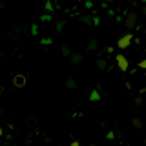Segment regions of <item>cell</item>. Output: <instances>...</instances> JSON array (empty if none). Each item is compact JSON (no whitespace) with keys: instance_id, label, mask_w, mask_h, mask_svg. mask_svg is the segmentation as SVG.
<instances>
[{"instance_id":"obj_1","label":"cell","mask_w":146,"mask_h":146,"mask_svg":"<svg viewBox=\"0 0 146 146\" xmlns=\"http://www.w3.org/2000/svg\"><path fill=\"white\" fill-rule=\"evenodd\" d=\"M131 38H133V35H131V33H126V35H122L121 38L117 40V48H119V49H126V48H130V44H131Z\"/></svg>"},{"instance_id":"obj_9","label":"cell","mask_w":146,"mask_h":146,"mask_svg":"<svg viewBox=\"0 0 146 146\" xmlns=\"http://www.w3.org/2000/svg\"><path fill=\"white\" fill-rule=\"evenodd\" d=\"M139 68H141V70H146V58H144V60H141V62H139Z\"/></svg>"},{"instance_id":"obj_14","label":"cell","mask_w":146,"mask_h":146,"mask_svg":"<svg viewBox=\"0 0 146 146\" xmlns=\"http://www.w3.org/2000/svg\"><path fill=\"white\" fill-rule=\"evenodd\" d=\"M106 137H108V139H113L115 135H113V131H108V133H106Z\"/></svg>"},{"instance_id":"obj_5","label":"cell","mask_w":146,"mask_h":146,"mask_svg":"<svg viewBox=\"0 0 146 146\" xmlns=\"http://www.w3.org/2000/svg\"><path fill=\"white\" fill-rule=\"evenodd\" d=\"M99 99H100V93H99V91H97V90H95V91H91L90 100H99Z\"/></svg>"},{"instance_id":"obj_10","label":"cell","mask_w":146,"mask_h":146,"mask_svg":"<svg viewBox=\"0 0 146 146\" xmlns=\"http://www.w3.org/2000/svg\"><path fill=\"white\" fill-rule=\"evenodd\" d=\"M95 46H97V42H95V40H91V42H90V48H88V49H95Z\"/></svg>"},{"instance_id":"obj_6","label":"cell","mask_w":146,"mask_h":146,"mask_svg":"<svg viewBox=\"0 0 146 146\" xmlns=\"http://www.w3.org/2000/svg\"><path fill=\"white\" fill-rule=\"evenodd\" d=\"M131 124H133L135 128H141V126H143V121H141V119H133V121H131Z\"/></svg>"},{"instance_id":"obj_3","label":"cell","mask_w":146,"mask_h":146,"mask_svg":"<svg viewBox=\"0 0 146 146\" xmlns=\"http://www.w3.org/2000/svg\"><path fill=\"white\" fill-rule=\"evenodd\" d=\"M115 60H117V66H119V70L126 73V71H128V66H130V64H128V58H126L122 53H119L117 57H115Z\"/></svg>"},{"instance_id":"obj_11","label":"cell","mask_w":146,"mask_h":146,"mask_svg":"<svg viewBox=\"0 0 146 146\" xmlns=\"http://www.w3.org/2000/svg\"><path fill=\"white\" fill-rule=\"evenodd\" d=\"M46 9H48V11H51V9H53V6H51V2H46Z\"/></svg>"},{"instance_id":"obj_2","label":"cell","mask_w":146,"mask_h":146,"mask_svg":"<svg viewBox=\"0 0 146 146\" xmlns=\"http://www.w3.org/2000/svg\"><path fill=\"white\" fill-rule=\"evenodd\" d=\"M137 13H128L126 15V20H124V26H126V29H133V27L137 26Z\"/></svg>"},{"instance_id":"obj_13","label":"cell","mask_w":146,"mask_h":146,"mask_svg":"<svg viewBox=\"0 0 146 146\" xmlns=\"http://www.w3.org/2000/svg\"><path fill=\"white\" fill-rule=\"evenodd\" d=\"M99 68H100V70H104V68H106V64H104V60H99Z\"/></svg>"},{"instance_id":"obj_19","label":"cell","mask_w":146,"mask_h":146,"mask_svg":"<svg viewBox=\"0 0 146 146\" xmlns=\"http://www.w3.org/2000/svg\"><path fill=\"white\" fill-rule=\"evenodd\" d=\"M128 2H131V0H128Z\"/></svg>"},{"instance_id":"obj_17","label":"cell","mask_w":146,"mask_h":146,"mask_svg":"<svg viewBox=\"0 0 146 146\" xmlns=\"http://www.w3.org/2000/svg\"><path fill=\"white\" fill-rule=\"evenodd\" d=\"M104 2H113V0H104Z\"/></svg>"},{"instance_id":"obj_12","label":"cell","mask_w":146,"mask_h":146,"mask_svg":"<svg viewBox=\"0 0 146 146\" xmlns=\"http://www.w3.org/2000/svg\"><path fill=\"white\" fill-rule=\"evenodd\" d=\"M62 55H70V49H68L66 46H64V48H62Z\"/></svg>"},{"instance_id":"obj_16","label":"cell","mask_w":146,"mask_h":146,"mask_svg":"<svg viewBox=\"0 0 146 146\" xmlns=\"http://www.w3.org/2000/svg\"><path fill=\"white\" fill-rule=\"evenodd\" d=\"M143 13H144V15H146V6H144V7H143Z\"/></svg>"},{"instance_id":"obj_15","label":"cell","mask_w":146,"mask_h":146,"mask_svg":"<svg viewBox=\"0 0 146 146\" xmlns=\"http://www.w3.org/2000/svg\"><path fill=\"white\" fill-rule=\"evenodd\" d=\"M71 146H80V143L79 141H71Z\"/></svg>"},{"instance_id":"obj_4","label":"cell","mask_w":146,"mask_h":146,"mask_svg":"<svg viewBox=\"0 0 146 146\" xmlns=\"http://www.w3.org/2000/svg\"><path fill=\"white\" fill-rule=\"evenodd\" d=\"M26 75H22V73H17L15 77H13V84H15V88H24L26 86Z\"/></svg>"},{"instance_id":"obj_8","label":"cell","mask_w":146,"mask_h":146,"mask_svg":"<svg viewBox=\"0 0 146 146\" xmlns=\"http://www.w3.org/2000/svg\"><path fill=\"white\" fill-rule=\"evenodd\" d=\"M66 86H68V88H75V80H73V79H68V82H66Z\"/></svg>"},{"instance_id":"obj_18","label":"cell","mask_w":146,"mask_h":146,"mask_svg":"<svg viewBox=\"0 0 146 146\" xmlns=\"http://www.w3.org/2000/svg\"><path fill=\"white\" fill-rule=\"evenodd\" d=\"M0 135H2V126H0Z\"/></svg>"},{"instance_id":"obj_7","label":"cell","mask_w":146,"mask_h":146,"mask_svg":"<svg viewBox=\"0 0 146 146\" xmlns=\"http://www.w3.org/2000/svg\"><path fill=\"white\" fill-rule=\"evenodd\" d=\"M71 62L73 64H79L80 62V55H73V57H71Z\"/></svg>"}]
</instances>
